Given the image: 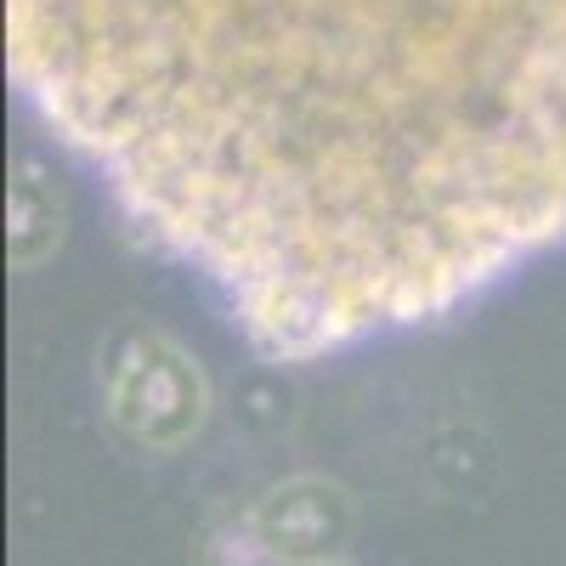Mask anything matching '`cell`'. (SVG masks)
Instances as JSON below:
<instances>
[{
  "instance_id": "1",
  "label": "cell",
  "mask_w": 566,
  "mask_h": 566,
  "mask_svg": "<svg viewBox=\"0 0 566 566\" xmlns=\"http://www.w3.org/2000/svg\"><path fill=\"white\" fill-rule=\"evenodd\" d=\"M7 63L277 363L566 244V0H7Z\"/></svg>"
},
{
  "instance_id": "2",
  "label": "cell",
  "mask_w": 566,
  "mask_h": 566,
  "mask_svg": "<svg viewBox=\"0 0 566 566\" xmlns=\"http://www.w3.org/2000/svg\"><path fill=\"white\" fill-rule=\"evenodd\" d=\"M103 408L136 448L176 453L205 431L210 380L165 328L130 323L103 352Z\"/></svg>"
},
{
  "instance_id": "3",
  "label": "cell",
  "mask_w": 566,
  "mask_h": 566,
  "mask_svg": "<svg viewBox=\"0 0 566 566\" xmlns=\"http://www.w3.org/2000/svg\"><path fill=\"white\" fill-rule=\"evenodd\" d=\"M352 538V499L323 476H295L250 510V544L283 566H328Z\"/></svg>"
},
{
  "instance_id": "4",
  "label": "cell",
  "mask_w": 566,
  "mask_h": 566,
  "mask_svg": "<svg viewBox=\"0 0 566 566\" xmlns=\"http://www.w3.org/2000/svg\"><path fill=\"white\" fill-rule=\"evenodd\" d=\"M63 193L52 187L40 165H18L12 170V193H7V250H12V266L29 272L40 266L63 244Z\"/></svg>"
},
{
  "instance_id": "5",
  "label": "cell",
  "mask_w": 566,
  "mask_h": 566,
  "mask_svg": "<svg viewBox=\"0 0 566 566\" xmlns=\"http://www.w3.org/2000/svg\"><path fill=\"white\" fill-rule=\"evenodd\" d=\"M328 566H340V560H328Z\"/></svg>"
}]
</instances>
